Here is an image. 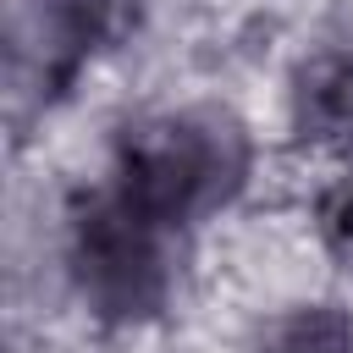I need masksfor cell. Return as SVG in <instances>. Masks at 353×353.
<instances>
[{"mask_svg":"<svg viewBox=\"0 0 353 353\" xmlns=\"http://www.w3.org/2000/svg\"><path fill=\"white\" fill-rule=\"evenodd\" d=\"M176 237L121 188H94L66 215V276L94 320L143 325L176 292Z\"/></svg>","mask_w":353,"mask_h":353,"instance_id":"obj_2","label":"cell"},{"mask_svg":"<svg viewBox=\"0 0 353 353\" xmlns=\"http://www.w3.org/2000/svg\"><path fill=\"white\" fill-rule=\"evenodd\" d=\"M132 22V0H17L11 6V88L55 99Z\"/></svg>","mask_w":353,"mask_h":353,"instance_id":"obj_3","label":"cell"},{"mask_svg":"<svg viewBox=\"0 0 353 353\" xmlns=\"http://www.w3.org/2000/svg\"><path fill=\"white\" fill-rule=\"evenodd\" d=\"M314 221H320V237H325V248H331L342 265H353V171L320 193V210H314Z\"/></svg>","mask_w":353,"mask_h":353,"instance_id":"obj_6","label":"cell"},{"mask_svg":"<svg viewBox=\"0 0 353 353\" xmlns=\"http://www.w3.org/2000/svg\"><path fill=\"white\" fill-rule=\"evenodd\" d=\"M292 132L353 154V50H325L292 77Z\"/></svg>","mask_w":353,"mask_h":353,"instance_id":"obj_4","label":"cell"},{"mask_svg":"<svg viewBox=\"0 0 353 353\" xmlns=\"http://www.w3.org/2000/svg\"><path fill=\"white\" fill-rule=\"evenodd\" d=\"M259 353H353V314L342 303H298L265 325Z\"/></svg>","mask_w":353,"mask_h":353,"instance_id":"obj_5","label":"cell"},{"mask_svg":"<svg viewBox=\"0 0 353 353\" xmlns=\"http://www.w3.org/2000/svg\"><path fill=\"white\" fill-rule=\"evenodd\" d=\"M254 176V132L226 105H176L132 121L116 143L110 188H121L143 215L188 232L226 204Z\"/></svg>","mask_w":353,"mask_h":353,"instance_id":"obj_1","label":"cell"}]
</instances>
